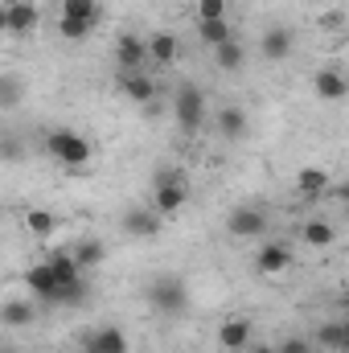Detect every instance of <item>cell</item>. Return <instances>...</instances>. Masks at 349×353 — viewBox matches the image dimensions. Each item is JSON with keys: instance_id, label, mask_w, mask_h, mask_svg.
<instances>
[{"instance_id": "obj_6", "label": "cell", "mask_w": 349, "mask_h": 353, "mask_svg": "<svg viewBox=\"0 0 349 353\" xmlns=\"http://www.w3.org/2000/svg\"><path fill=\"white\" fill-rule=\"evenodd\" d=\"M4 29L8 33H17V37H25V33H33L37 29V21H41V12H37V4L33 0H4Z\"/></svg>"}, {"instance_id": "obj_19", "label": "cell", "mask_w": 349, "mask_h": 353, "mask_svg": "<svg viewBox=\"0 0 349 353\" xmlns=\"http://www.w3.org/2000/svg\"><path fill=\"white\" fill-rule=\"evenodd\" d=\"M214 62H218V70H243V62H247V50L230 37L226 46H218L214 50Z\"/></svg>"}, {"instance_id": "obj_21", "label": "cell", "mask_w": 349, "mask_h": 353, "mask_svg": "<svg viewBox=\"0 0 349 353\" xmlns=\"http://www.w3.org/2000/svg\"><path fill=\"white\" fill-rule=\"evenodd\" d=\"M148 54H152V62H161V66L177 62V37L173 33H152V37H148Z\"/></svg>"}, {"instance_id": "obj_10", "label": "cell", "mask_w": 349, "mask_h": 353, "mask_svg": "<svg viewBox=\"0 0 349 353\" xmlns=\"http://www.w3.org/2000/svg\"><path fill=\"white\" fill-rule=\"evenodd\" d=\"M161 218H165V214H161L157 205H148V210H128L119 226H123L132 239H152V234L161 230Z\"/></svg>"}, {"instance_id": "obj_35", "label": "cell", "mask_w": 349, "mask_h": 353, "mask_svg": "<svg viewBox=\"0 0 349 353\" xmlns=\"http://www.w3.org/2000/svg\"><path fill=\"white\" fill-rule=\"evenodd\" d=\"M337 193H341V197H346V201H349V185H341V189H337Z\"/></svg>"}, {"instance_id": "obj_4", "label": "cell", "mask_w": 349, "mask_h": 353, "mask_svg": "<svg viewBox=\"0 0 349 353\" xmlns=\"http://www.w3.org/2000/svg\"><path fill=\"white\" fill-rule=\"evenodd\" d=\"M226 230L235 239H263L267 234V210L263 205H239V210H230Z\"/></svg>"}, {"instance_id": "obj_2", "label": "cell", "mask_w": 349, "mask_h": 353, "mask_svg": "<svg viewBox=\"0 0 349 353\" xmlns=\"http://www.w3.org/2000/svg\"><path fill=\"white\" fill-rule=\"evenodd\" d=\"M46 152L58 161V165H66V169H79V165H87L90 161V140L87 136H79V132H70V128H54L50 136H46Z\"/></svg>"}, {"instance_id": "obj_30", "label": "cell", "mask_w": 349, "mask_h": 353, "mask_svg": "<svg viewBox=\"0 0 349 353\" xmlns=\"http://www.w3.org/2000/svg\"><path fill=\"white\" fill-rule=\"evenodd\" d=\"M275 350L279 353H312V341H304V337H288V341H279Z\"/></svg>"}, {"instance_id": "obj_7", "label": "cell", "mask_w": 349, "mask_h": 353, "mask_svg": "<svg viewBox=\"0 0 349 353\" xmlns=\"http://www.w3.org/2000/svg\"><path fill=\"white\" fill-rule=\"evenodd\" d=\"M119 90H123V99L148 107L157 99V79H148L144 70H119Z\"/></svg>"}, {"instance_id": "obj_28", "label": "cell", "mask_w": 349, "mask_h": 353, "mask_svg": "<svg viewBox=\"0 0 349 353\" xmlns=\"http://www.w3.org/2000/svg\"><path fill=\"white\" fill-rule=\"evenodd\" d=\"M193 17H197V21H226V17H230V4H226V0H197Z\"/></svg>"}, {"instance_id": "obj_11", "label": "cell", "mask_w": 349, "mask_h": 353, "mask_svg": "<svg viewBox=\"0 0 349 353\" xmlns=\"http://www.w3.org/2000/svg\"><path fill=\"white\" fill-rule=\"evenodd\" d=\"M296 50V37H292V29H283V25H275V29H267L259 41V54L267 62H283L288 54Z\"/></svg>"}, {"instance_id": "obj_25", "label": "cell", "mask_w": 349, "mask_h": 353, "mask_svg": "<svg viewBox=\"0 0 349 353\" xmlns=\"http://www.w3.org/2000/svg\"><path fill=\"white\" fill-rule=\"evenodd\" d=\"M74 259H79L83 271H90V267H99L103 259H107V247H103L99 239H83V243L74 247Z\"/></svg>"}, {"instance_id": "obj_24", "label": "cell", "mask_w": 349, "mask_h": 353, "mask_svg": "<svg viewBox=\"0 0 349 353\" xmlns=\"http://www.w3.org/2000/svg\"><path fill=\"white\" fill-rule=\"evenodd\" d=\"M25 226H29L33 239H50V234L58 230V218H54L50 210H29V214H25Z\"/></svg>"}, {"instance_id": "obj_5", "label": "cell", "mask_w": 349, "mask_h": 353, "mask_svg": "<svg viewBox=\"0 0 349 353\" xmlns=\"http://www.w3.org/2000/svg\"><path fill=\"white\" fill-rule=\"evenodd\" d=\"M185 185H181V176L177 173H161L157 176V189H152V205L165 214V218H173V214H181L185 210Z\"/></svg>"}, {"instance_id": "obj_34", "label": "cell", "mask_w": 349, "mask_h": 353, "mask_svg": "<svg viewBox=\"0 0 349 353\" xmlns=\"http://www.w3.org/2000/svg\"><path fill=\"white\" fill-rule=\"evenodd\" d=\"M83 353H99V345H94V337H87V345H83Z\"/></svg>"}, {"instance_id": "obj_36", "label": "cell", "mask_w": 349, "mask_h": 353, "mask_svg": "<svg viewBox=\"0 0 349 353\" xmlns=\"http://www.w3.org/2000/svg\"><path fill=\"white\" fill-rule=\"evenodd\" d=\"M4 353H12V350H4Z\"/></svg>"}, {"instance_id": "obj_31", "label": "cell", "mask_w": 349, "mask_h": 353, "mask_svg": "<svg viewBox=\"0 0 349 353\" xmlns=\"http://www.w3.org/2000/svg\"><path fill=\"white\" fill-rule=\"evenodd\" d=\"M0 103H4V107L17 103V79H4V94H0Z\"/></svg>"}, {"instance_id": "obj_15", "label": "cell", "mask_w": 349, "mask_h": 353, "mask_svg": "<svg viewBox=\"0 0 349 353\" xmlns=\"http://www.w3.org/2000/svg\"><path fill=\"white\" fill-rule=\"evenodd\" d=\"M214 128H218V136H226V140H243L247 136V111L243 107H222L218 115H214Z\"/></svg>"}, {"instance_id": "obj_16", "label": "cell", "mask_w": 349, "mask_h": 353, "mask_svg": "<svg viewBox=\"0 0 349 353\" xmlns=\"http://www.w3.org/2000/svg\"><path fill=\"white\" fill-rule=\"evenodd\" d=\"M50 267H54V275H58L62 288L83 283V267H79V259H74V251H54V255H50Z\"/></svg>"}, {"instance_id": "obj_23", "label": "cell", "mask_w": 349, "mask_h": 353, "mask_svg": "<svg viewBox=\"0 0 349 353\" xmlns=\"http://www.w3.org/2000/svg\"><path fill=\"white\" fill-rule=\"evenodd\" d=\"M317 341H321V345H329V350H337V353H349L346 321H329V325H321V329H317Z\"/></svg>"}, {"instance_id": "obj_17", "label": "cell", "mask_w": 349, "mask_h": 353, "mask_svg": "<svg viewBox=\"0 0 349 353\" xmlns=\"http://www.w3.org/2000/svg\"><path fill=\"white\" fill-rule=\"evenodd\" d=\"M230 37H235V29H230V17H226V21H197V41H201V46L218 50V46H226Z\"/></svg>"}, {"instance_id": "obj_32", "label": "cell", "mask_w": 349, "mask_h": 353, "mask_svg": "<svg viewBox=\"0 0 349 353\" xmlns=\"http://www.w3.org/2000/svg\"><path fill=\"white\" fill-rule=\"evenodd\" d=\"M321 25H325V29H337V25H341V12H321Z\"/></svg>"}, {"instance_id": "obj_26", "label": "cell", "mask_w": 349, "mask_h": 353, "mask_svg": "<svg viewBox=\"0 0 349 353\" xmlns=\"http://www.w3.org/2000/svg\"><path fill=\"white\" fill-rule=\"evenodd\" d=\"M90 337H94L99 353H128V337H123V329H115V325H107V329H99V333H90Z\"/></svg>"}, {"instance_id": "obj_14", "label": "cell", "mask_w": 349, "mask_h": 353, "mask_svg": "<svg viewBox=\"0 0 349 353\" xmlns=\"http://www.w3.org/2000/svg\"><path fill=\"white\" fill-rule=\"evenodd\" d=\"M218 345L226 353H239L251 345V321H243V316H230V321H222V329H218Z\"/></svg>"}, {"instance_id": "obj_13", "label": "cell", "mask_w": 349, "mask_h": 353, "mask_svg": "<svg viewBox=\"0 0 349 353\" xmlns=\"http://www.w3.org/2000/svg\"><path fill=\"white\" fill-rule=\"evenodd\" d=\"M255 267H259L263 275L288 271V267H292V247H288V243H263L259 255H255Z\"/></svg>"}, {"instance_id": "obj_29", "label": "cell", "mask_w": 349, "mask_h": 353, "mask_svg": "<svg viewBox=\"0 0 349 353\" xmlns=\"http://www.w3.org/2000/svg\"><path fill=\"white\" fill-rule=\"evenodd\" d=\"M90 21H74V17H58V33L66 37V41H83V37H90Z\"/></svg>"}, {"instance_id": "obj_12", "label": "cell", "mask_w": 349, "mask_h": 353, "mask_svg": "<svg viewBox=\"0 0 349 353\" xmlns=\"http://www.w3.org/2000/svg\"><path fill=\"white\" fill-rule=\"evenodd\" d=\"M312 90H317V99H325V103H341L349 94V79L341 70H317V74H312Z\"/></svg>"}, {"instance_id": "obj_8", "label": "cell", "mask_w": 349, "mask_h": 353, "mask_svg": "<svg viewBox=\"0 0 349 353\" xmlns=\"http://www.w3.org/2000/svg\"><path fill=\"white\" fill-rule=\"evenodd\" d=\"M25 288H29L33 296H41V300H58L62 283H58V275H54L50 259H46V263H33L29 271H25Z\"/></svg>"}, {"instance_id": "obj_3", "label": "cell", "mask_w": 349, "mask_h": 353, "mask_svg": "<svg viewBox=\"0 0 349 353\" xmlns=\"http://www.w3.org/2000/svg\"><path fill=\"white\" fill-rule=\"evenodd\" d=\"M148 304L161 312V316H181L185 308H189V292H185V283L169 275V271H161V275H152V283H148Z\"/></svg>"}, {"instance_id": "obj_27", "label": "cell", "mask_w": 349, "mask_h": 353, "mask_svg": "<svg viewBox=\"0 0 349 353\" xmlns=\"http://www.w3.org/2000/svg\"><path fill=\"white\" fill-rule=\"evenodd\" d=\"M0 316H4V325H12V329H21V325H33V304H25V300H8Z\"/></svg>"}, {"instance_id": "obj_33", "label": "cell", "mask_w": 349, "mask_h": 353, "mask_svg": "<svg viewBox=\"0 0 349 353\" xmlns=\"http://www.w3.org/2000/svg\"><path fill=\"white\" fill-rule=\"evenodd\" d=\"M247 353H279V350H275V345H251Z\"/></svg>"}, {"instance_id": "obj_18", "label": "cell", "mask_w": 349, "mask_h": 353, "mask_svg": "<svg viewBox=\"0 0 349 353\" xmlns=\"http://www.w3.org/2000/svg\"><path fill=\"white\" fill-rule=\"evenodd\" d=\"M296 189H300L304 197H321V193H329V173L317 169V165H308V169L296 173Z\"/></svg>"}, {"instance_id": "obj_22", "label": "cell", "mask_w": 349, "mask_h": 353, "mask_svg": "<svg viewBox=\"0 0 349 353\" xmlns=\"http://www.w3.org/2000/svg\"><path fill=\"white\" fill-rule=\"evenodd\" d=\"M62 17H74V21H90V25H99L103 8H99V0H62Z\"/></svg>"}, {"instance_id": "obj_20", "label": "cell", "mask_w": 349, "mask_h": 353, "mask_svg": "<svg viewBox=\"0 0 349 353\" xmlns=\"http://www.w3.org/2000/svg\"><path fill=\"white\" fill-rule=\"evenodd\" d=\"M300 239H304L312 251H325V247L333 243V226H329V222H321V218H312V222H304Z\"/></svg>"}, {"instance_id": "obj_1", "label": "cell", "mask_w": 349, "mask_h": 353, "mask_svg": "<svg viewBox=\"0 0 349 353\" xmlns=\"http://www.w3.org/2000/svg\"><path fill=\"white\" fill-rule=\"evenodd\" d=\"M206 115H210V107H206V94L197 83H181L173 94V119L177 128L185 132V136H197L201 128H206Z\"/></svg>"}, {"instance_id": "obj_9", "label": "cell", "mask_w": 349, "mask_h": 353, "mask_svg": "<svg viewBox=\"0 0 349 353\" xmlns=\"http://www.w3.org/2000/svg\"><path fill=\"white\" fill-rule=\"evenodd\" d=\"M148 58H152V54H148V41H144V37L123 33V37L115 41V62H119V70H140Z\"/></svg>"}]
</instances>
